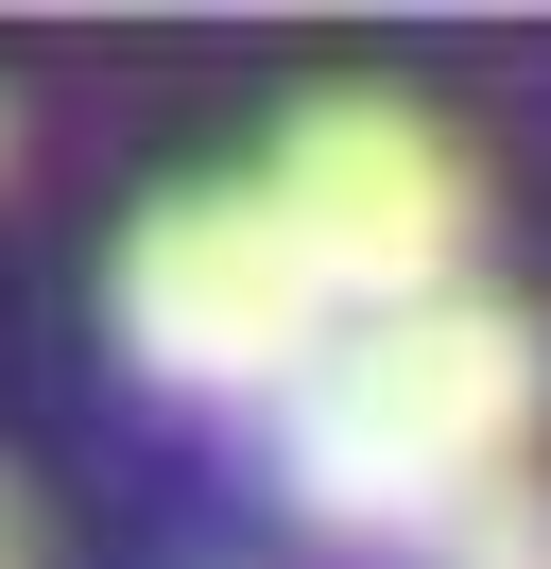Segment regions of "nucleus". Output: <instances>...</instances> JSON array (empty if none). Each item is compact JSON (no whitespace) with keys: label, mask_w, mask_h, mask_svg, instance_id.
Instances as JSON below:
<instances>
[{"label":"nucleus","mask_w":551,"mask_h":569,"mask_svg":"<svg viewBox=\"0 0 551 569\" xmlns=\"http://www.w3.org/2000/svg\"><path fill=\"white\" fill-rule=\"evenodd\" d=\"M0 173H18V104H0Z\"/></svg>","instance_id":"39448f33"},{"label":"nucleus","mask_w":551,"mask_h":569,"mask_svg":"<svg viewBox=\"0 0 551 569\" xmlns=\"http://www.w3.org/2000/svg\"><path fill=\"white\" fill-rule=\"evenodd\" d=\"M413 569H551V466H517V483H482L465 518L431 535Z\"/></svg>","instance_id":"20e7f679"},{"label":"nucleus","mask_w":551,"mask_h":569,"mask_svg":"<svg viewBox=\"0 0 551 569\" xmlns=\"http://www.w3.org/2000/svg\"><path fill=\"white\" fill-rule=\"evenodd\" d=\"M103 328H121V362L156 397H293L344 311H328L293 208H276L259 173H190V190H156V208L121 224Z\"/></svg>","instance_id":"f03ea898"},{"label":"nucleus","mask_w":551,"mask_h":569,"mask_svg":"<svg viewBox=\"0 0 551 569\" xmlns=\"http://www.w3.org/2000/svg\"><path fill=\"white\" fill-rule=\"evenodd\" d=\"M259 190L293 208L310 277H328V311H431V293H465V242H482V173L465 139H448L431 104H397V87H310L293 121H276Z\"/></svg>","instance_id":"7ed1b4c3"},{"label":"nucleus","mask_w":551,"mask_h":569,"mask_svg":"<svg viewBox=\"0 0 551 569\" xmlns=\"http://www.w3.org/2000/svg\"><path fill=\"white\" fill-rule=\"evenodd\" d=\"M534 415H551L534 311H500V293L362 311V328H328V362H310L293 397H276V483H293V518L344 535V552H431L482 483H517Z\"/></svg>","instance_id":"f257e3e1"},{"label":"nucleus","mask_w":551,"mask_h":569,"mask_svg":"<svg viewBox=\"0 0 551 569\" xmlns=\"http://www.w3.org/2000/svg\"><path fill=\"white\" fill-rule=\"evenodd\" d=\"M0 569H18V518H0Z\"/></svg>","instance_id":"423d86ee"}]
</instances>
